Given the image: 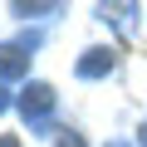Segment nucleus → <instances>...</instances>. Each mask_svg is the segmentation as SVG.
<instances>
[{"label": "nucleus", "instance_id": "obj_6", "mask_svg": "<svg viewBox=\"0 0 147 147\" xmlns=\"http://www.w3.org/2000/svg\"><path fill=\"white\" fill-rule=\"evenodd\" d=\"M59 147H84V137H79V132H64V137H59Z\"/></svg>", "mask_w": 147, "mask_h": 147}, {"label": "nucleus", "instance_id": "obj_4", "mask_svg": "<svg viewBox=\"0 0 147 147\" xmlns=\"http://www.w3.org/2000/svg\"><path fill=\"white\" fill-rule=\"evenodd\" d=\"M98 20H103V25L113 20L123 34H132V30H137V5H98Z\"/></svg>", "mask_w": 147, "mask_h": 147}, {"label": "nucleus", "instance_id": "obj_2", "mask_svg": "<svg viewBox=\"0 0 147 147\" xmlns=\"http://www.w3.org/2000/svg\"><path fill=\"white\" fill-rule=\"evenodd\" d=\"M34 49H39V34H25V39L0 44V84H5V79H20V74L30 69V54Z\"/></svg>", "mask_w": 147, "mask_h": 147}, {"label": "nucleus", "instance_id": "obj_3", "mask_svg": "<svg viewBox=\"0 0 147 147\" xmlns=\"http://www.w3.org/2000/svg\"><path fill=\"white\" fill-rule=\"evenodd\" d=\"M113 49H84V59H79V79H108L113 74Z\"/></svg>", "mask_w": 147, "mask_h": 147}, {"label": "nucleus", "instance_id": "obj_8", "mask_svg": "<svg viewBox=\"0 0 147 147\" xmlns=\"http://www.w3.org/2000/svg\"><path fill=\"white\" fill-rule=\"evenodd\" d=\"M0 147H20V142H15V137H0Z\"/></svg>", "mask_w": 147, "mask_h": 147}, {"label": "nucleus", "instance_id": "obj_7", "mask_svg": "<svg viewBox=\"0 0 147 147\" xmlns=\"http://www.w3.org/2000/svg\"><path fill=\"white\" fill-rule=\"evenodd\" d=\"M10 108V93H5V84H0V113H5Z\"/></svg>", "mask_w": 147, "mask_h": 147}, {"label": "nucleus", "instance_id": "obj_5", "mask_svg": "<svg viewBox=\"0 0 147 147\" xmlns=\"http://www.w3.org/2000/svg\"><path fill=\"white\" fill-rule=\"evenodd\" d=\"M10 10H15V15H25V20H30V15H54V10H59V5H10Z\"/></svg>", "mask_w": 147, "mask_h": 147}, {"label": "nucleus", "instance_id": "obj_10", "mask_svg": "<svg viewBox=\"0 0 147 147\" xmlns=\"http://www.w3.org/2000/svg\"><path fill=\"white\" fill-rule=\"evenodd\" d=\"M113 147H123V142H113Z\"/></svg>", "mask_w": 147, "mask_h": 147}, {"label": "nucleus", "instance_id": "obj_9", "mask_svg": "<svg viewBox=\"0 0 147 147\" xmlns=\"http://www.w3.org/2000/svg\"><path fill=\"white\" fill-rule=\"evenodd\" d=\"M142 147H147V127H142Z\"/></svg>", "mask_w": 147, "mask_h": 147}, {"label": "nucleus", "instance_id": "obj_1", "mask_svg": "<svg viewBox=\"0 0 147 147\" xmlns=\"http://www.w3.org/2000/svg\"><path fill=\"white\" fill-rule=\"evenodd\" d=\"M54 103H59V93H54L49 84H25V88H20V98H15L20 118H25L34 132H44V127L54 123Z\"/></svg>", "mask_w": 147, "mask_h": 147}]
</instances>
